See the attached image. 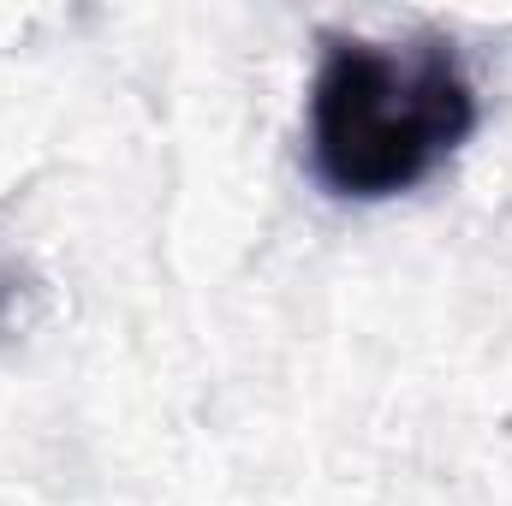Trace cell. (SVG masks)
<instances>
[{"label": "cell", "mask_w": 512, "mask_h": 506, "mask_svg": "<svg viewBox=\"0 0 512 506\" xmlns=\"http://www.w3.org/2000/svg\"><path fill=\"white\" fill-rule=\"evenodd\" d=\"M477 131V84L447 36H328L310 78V167L334 197L387 203Z\"/></svg>", "instance_id": "1"}, {"label": "cell", "mask_w": 512, "mask_h": 506, "mask_svg": "<svg viewBox=\"0 0 512 506\" xmlns=\"http://www.w3.org/2000/svg\"><path fill=\"white\" fill-rule=\"evenodd\" d=\"M24 304H30V274L24 262L0 245V340L24 328Z\"/></svg>", "instance_id": "2"}]
</instances>
